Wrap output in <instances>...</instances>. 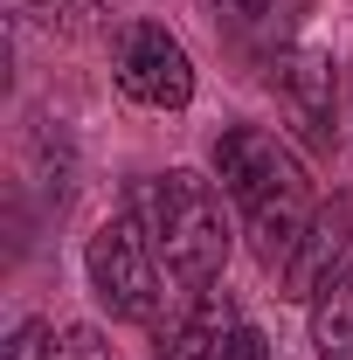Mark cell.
<instances>
[{
    "mask_svg": "<svg viewBox=\"0 0 353 360\" xmlns=\"http://www.w3.org/2000/svg\"><path fill=\"white\" fill-rule=\"evenodd\" d=\"M215 180H222V194L250 215L257 257H264L270 270H284V257L298 250L305 222L319 215L298 153L277 132H264V125H229V132L215 139Z\"/></svg>",
    "mask_w": 353,
    "mask_h": 360,
    "instance_id": "obj_1",
    "label": "cell"
},
{
    "mask_svg": "<svg viewBox=\"0 0 353 360\" xmlns=\"http://www.w3.org/2000/svg\"><path fill=\"white\" fill-rule=\"evenodd\" d=\"M132 222L146 229V243L160 250V264L174 284L187 291H208L222 277L229 257V215H222V194L201 174H146L132 187Z\"/></svg>",
    "mask_w": 353,
    "mask_h": 360,
    "instance_id": "obj_2",
    "label": "cell"
},
{
    "mask_svg": "<svg viewBox=\"0 0 353 360\" xmlns=\"http://www.w3.org/2000/svg\"><path fill=\"white\" fill-rule=\"evenodd\" d=\"M84 270H90V291L104 298V312L111 319H153L160 312V250L146 243V229L132 215H118V222H104L90 236L84 250Z\"/></svg>",
    "mask_w": 353,
    "mask_h": 360,
    "instance_id": "obj_3",
    "label": "cell"
},
{
    "mask_svg": "<svg viewBox=\"0 0 353 360\" xmlns=\"http://www.w3.org/2000/svg\"><path fill=\"white\" fill-rule=\"evenodd\" d=\"M118 90L146 104V111H187L194 97V56L180 49V35L139 21L132 35L118 42Z\"/></svg>",
    "mask_w": 353,
    "mask_h": 360,
    "instance_id": "obj_4",
    "label": "cell"
},
{
    "mask_svg": "<svg viewBox=\"0 0 353 360\" xmlns=\"http://www.w3.org/2000/svg\"><path fill=\"white\" fill-rule=\"evenodd\" d=\"M270 84H277L291 125H298L312 146H333V139H340V70H333L326 49H291V56H277V63H270Z\"/></svg>",
    "mask_w": 353,
    "mask_h": 360,
    "instance_id": "obj_5",
    "label": "cell"
},
{
    "mask_svg": "<svg viewBox=\"0 0 353 360\" xmlns=\"http://www.w3.org/2000/svg\"><path fill=\"white\" fill-rule=\"evenodd\" d=\"M347 236H353V215L347 201H333V208H319L298 236V250L284 257V291L291 298H319L333 277H340V257H347Z\"/></svg>",
    "mask_w": 353,
    "mask_h": 360,
    "instance_id": "obj_6",
    "label": "cell"
},
{
    "mask_svg": "<svg viewBox=\"0 0 353 360\" xmlns=\"http://www.w3.org/2000/svg\"><path fill=\"white\" fill-rule=\"evenodd\" d=\"M236 333H243V326H236V298H229L222 284H208V291H194V312L160 333L153 360H229Z\"/></svg>",
    "mask_w": 353,
    "mask_h": 360,
    "instance_id": "obj_7",
    "label": "cell"
},
{
    "mask_svg": "<svg viewBox=\"0 0 353 360\" xmlns=\"http://www.w3.org/2000/svg\"><path fill=\"white\" fill-rule=\"evenodd\" d=\"M208 7H215L222 35L243 49V56L277 63L284 42H291V28H298V7H305V0H208Z\"/></svg>",
    "mask_w": 353,
    "mask_h": 360,
    "instance_id": "obj_8",
    "label": "cell"
},
{
    "mask_svg": "<svg viewBox=\"0 0 353 360\" xmlns=\"http://www.w3.org/2000/svg\"><path fill=\"white\" fill-rule=\"evenodd\" d=\"M312 347L319 360H353V270H340L312 298Z\"/></svg>",
    "mask_w": 353,
    "mask_h": 360,
    "instance_id": "obj_9",
    "label": "cell"
},
{
    "mask_svg": "<svg viewBox=\"0 0 353 360\" xmlns=\"http://www.w3.org/2000/svg\"><path fill=\"white\" fill-rule=\"evenodd\" d=\"M97 7H104V0H28V14H35L42 28H63V35L90 28V21H97Z\"/></svg>",
    "mask_w": 353,
    "mask_h": 360,
    "instance_id": "obj_10",
    "label": "cell"
},
{
    "mask_svg": "<svg viewBox=\"0 0 353 360\" xmlns=\"http://www.w3.org/2000/svg\"><path fill=\"white\" fill-rule=\"evenodd\" d=\"M49 360H111V347H104L97 326H63L56 347H49Z\"/></svg>",
    "mask_w": 353,
    "mask_h": 360,
    "instance_id": "obj_11",
    "label": "cell"
},
{
    "mask_svg": "<svg viewBox=\"0 0 353 360\" xmlns=\"http://www.w3.org/2000/svg\"><path fill=\"white\" fill-rule=\"evenodd\" d=\"M49 347H56V333H49L42 319H21V326L7 333V347H0V360H49Z\"/></svg>",
    "mask_w": 353,
    "mask_h": 360,
    "instance_id": "obj_12",
    "label": "cell"
},
{
    "mask_svg": "<svg viewBox=\"0 0 353 360\" xmlns=\"http://www.w3.org/2000/svg\"><path fill=\"white\" fill-rule=\"evenodd\" d=\"M229 360H270V347L250 333V326H243V333H236V347H229Z\"/></svg>",
    "mask_w": 353,
    "mask_h": 360,
    "instance_id": "obj_13",
    "label": "cell"
}]
</instances>
